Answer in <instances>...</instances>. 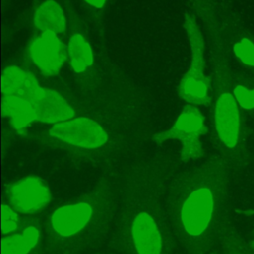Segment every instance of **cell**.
Masks as SVG:
<instances>
[{
	"instance_id": "obj_16",
	"label": "cell",
	"mask_w": 254,
	"mask_h": 254,
	"mask_svg": "<svg viewBox=\"0 0 254 254\" xmlns=\"http://www.w3.org/2000/svg\"><path fill=\"white\" fill-rule=\"evenodd\" d=\"M40 233L37 227L28 226L18 234L2 239V254H28L38 243Z\"/></svg>"
},
{
	"instance_id": "obj_19",
	"label": "cell",
	"mask_w": 254,
	"mask_h": 254,
	"mask_svg": "<svg viewBox=\"0 0 254 254\" xmlns=\"http://www.w3.org/2000/svg\"><path fill=\"white\" fill-rule=\"evenodd\" d=\"M83 2L94 14H100L104 10L107 0H83Z\"/></svg>"
},
{
	"instance_id": "obj_1",
	"label": "cell",
	"mask_w": 254,
	"mask_h": 254,
	"mask_svg": "<svg viewBox=\"0 0 254 254\" xmlns=\"http://www.w3.org/2000/svg\"><path fill=\"white\" fill-rule=\"evenodd\" d=\"M208 32L213 64V122L221 146L231 154L244 148L245 126L242 112L233 93V71L223 39L211 14L207 0H195Z\"/></svg>"
},
{
	"instance_id": "obj_10",
	"label": "cell",
	"mask_w": 254,
	"mask_h": 254,
	"mask_svg": "<svg viewBox=\"0 0 254 254\" xmlns=\"http://www.w3.org/2000/svg\"><path fill=\"white\" fill-rule=\"evenodd\" d=\"M92 207L85 201L59 207L51 217V224L56 233L68 237L82 230L92 216Z\"/></svg>"
},
{
	"instance_id": "obj_17",
	"label": "cell",
	"mask_w": 254,
	"mask_h": 254,
	"mask_svg": "<svg viewBox=\"0 0 254 254\" xmlns=\"http://www.w3.org/2000/svg\"><path fill=\"white\" fill-rule=\"evenodd\" d=\"M233 93L241 112L254 114V77L233 72Z\"/></svg>"
},
{
	"instance_id": "obj_9",
	"label": "cell",
	"mask_w": 254,
	"mask_h": 254,
	"mask_svg": "<svg viewBox=\"0 0 254 254\" xmlns=\"http://www.w3.org/2000/svg\"><path fill=\"white\" fill-rule=\"evenodd\" d=\"M43 87L36 76L16 65H9L2 73V95L27 100L34 104L42 95Z\"/></svg>"
},
{
	"instance_id": "obj_4",
	"label": "cell",
	"mask_w": 254,
	"mask_h": 254,
	"mask_svg": "<svg viewBox=\"0 0 254 254\" xmlns=\"http://www.w3.org/2000/svg\"><path fill=\"white\" fill-rule=\"evenodd\" d=\"M204 116L196 105L187 104L179 114L173 126L154 134V141L161 144L167 140L182 142L181 158L183 161L196 160L202 155L201 136L206 134Z\"/></svg>"
},
{
	"instance_id": "obj_18",
	"label": "cell",
	"mask_w": 254,
	"mask_h": 254,
	"mask_svg": "<svg viewBox=\"0 0 254 254\" xmlns=\"http://www.w3.org/2000/svg\"><path fill=\"white\" fill-rule=\"evenodd\" d=\"M1 220H2V233L8 234L17 229L19 214L11 206L7 204H3Z\"/></svg>"
},
{
	"instance_id": "obj_11",
	"label": "cell",
	"mask_w": 254,
	"mask_h": 254,
	"mask_svg": "<svg viewBox=\"0 0 254 254\" xmlns=\"http://www.w3.org/2000/svg\"><path fill=\"white\" fill-rule=\"evenodd\" d=\"M131 233L137 254H163L161 233L148 212H139L134 217Z\"/></svg>"
},
{
	"instance_id": "obj_6",
	"label": "cell",
	"mask_w": 254,
	"mask_h": 254,
	"mask_svg": "<svg viewBox=\"0 0 254 254\" xmlns=\"http://www.w3.org/2000/svg\"><path fill=\"white\" fill-rule=\"evenodd\" d=\"M6 193L13 208L23 214H34L44 209L51 200V190L38 176L24 177L6 187Z\"/></svg>"
},
{
	"instance_id": "obj_12",
	"label": "cell",
	"mask_w": 254,
	"mask_h": 254,
	"mask_svg": "<svg viewBox=\"0 0 254 254\" xmlns=\"http://www.w3.org/2000/svg\"><path fill=\"white\" fill-rule=\"evenodd\" d=\"M33 106L36 111L37 121L41 123L55 125L75 116L74 109L63 95L54 89L46 87Z\"/></svg>"
},
{
	"instance_id": "obj_7",
	"label": "cell",
	"mask_w": 254,
	"mask_h": 254,
	"mask_svg": "<svg viewBox=\"0 0 254 254\" xmlns=\"http://www.w3.org/2000/svg\"><path fill=\"white\" fill-rule=\"evenodd\" d=\"M28 56L44 76H54L67 60V46L57 34L41 32L29 44Z\"/></svg>"
},
{
	"instance_id": "obj_3",
	"label": "cell",
	"mask_w": 254,
	"mask_h": 254,
	"mask_svg": "<svg viewBox=\"0 0 254 254\" xmlns=\"http://www.w3.org/2000/svg\"><path fill=\"white\" fill-rule=\"evenodd\" d=\"M207 4L227 53H230L243 68L254 73V33L223 3L218 0H207Z\"/></svg>"
},
{
	"instance_id": "obj_15",
	"label": "cell",
	"mask_w": 254,
	"mask_h": 254,
	"mask_svg": "<svg viewBox=\"0 0 254 254\" xmlns=\"http://www.w3.org/2000/svg\"><path fill=\"white\" fill-rule=\"evenodd\" d=\"M67 60L71 68L77 72L85 71L94 61L93 51L89 42L79 33H73L67 43Z\"/></svg>"
},
{
	"instance_id": "obj_8",
	"label": "cell",
	"mask_w": 254,
	"mask_h": 254,
	"mask_svg": "<svg viewBox=\"0 0 254 254\" xmlns=\"http://www.w3.org/2000/svg\"><path fill=\"white\" fill-rule=\"evenodd\" d=\"M213 206V194L208 188L200 187L192 190L181 209V220L185 230L191 236L200 235L211 220Z\"/></svg>"
},
{
	"instance_id": "obj_5",
	"label": "cell",
	"mask_w": 254,
	"mask_h": 254,
	"mask_svg": "<svg viewBox=\"0 0 254 254\" xmlns=\"http://www.w3.org/2000/svg\"><path fill=\"white\" fill-rule=\"evenodd\" d=\"M49 134L70 146L82 149H97L103 146L108 135L95 120L79 116L57 123L49 129Z\"/></svg>"
},
{
	"instance_id": "obj_13",
	"label": "cell",
	"mask_w": 254,
	"mask_h": 254,
	"mask_svg": "<svg viewBox=\"0 0 254 254\" xmlns=\"http://www.w3.org/2000/svg\"><path fill=\"white\" fill-rule=\"evenodd\" d=\"M2 115L10 119L11 125L20 135H25L28 127L37 121L33 104L12 96L2 95Z\"/></svg>"
},
{
	"instance_id": "obj_2",
	"label": "cell",
	"mask_w": 254,
	"mask_h": 254,
	"mask_svg": "<svg viewBox=\"0 0 254 254\" xmlns=\"http://www.w3.org/2000/svg\"><path fill=\"white\" fill-rule=\"evenodd\" d=\"M184 29L190 47V64L183 75L178 94L188 104L209 105L211 79L205 74L204 40L202 33L192 14L186 13Z\"/></svg>"
},
{
	"instance_id": "obj_14",
	"label": "cell",
	"mask_w": 254,
	"mask_h": 254,
	"mask_svg": "<svg viewBox=\"0 0 254 254\" xmlns=\"http://www.w3.org/2000/svg\"><path fill=\"white\" fill-rule=\"evenodd\" d=\"M33 22L41 32H51L57 35L66 29V19L61 5L56 0H46L34 12Z\"/></svg>"
}]
</instances>
